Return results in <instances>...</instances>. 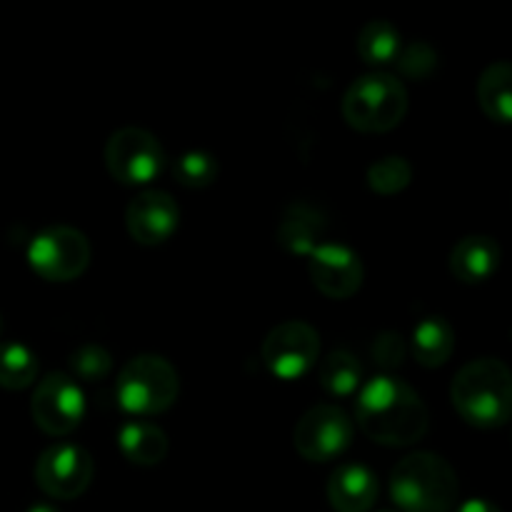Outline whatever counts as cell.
<instances>
[{"instance_id": "6da1fadb", "label": "cell", "mask_w": 512, "mask_h": 512, "mask_svg": "<svg viewBox=\"0 0 512 512\" xmlns=\"http://www.w3.org/2000/svg\"><path fill=\"white\" fill-rule=\"evenodd\" d=\"M355 420L373 443L408 448L428 433L430 415L418 390L393 375L368 380L358 393Z\"/></svg>"}, {"instance_id": "7a4b0ae2", "label": "cell", "mask_w": 512, "mask_h": 512, "mask_svg": "<svg viewBox=\"0 0 512 512\" xmlns=\"http://www.w3.org/2000/svg\"><path fill=\"white\" fill-rule=\"evenodd\" d=\"M450 400L465 423L475 428H503L512 413V375L498 358H478L463 365L450 385Z\"/></svg>"}, {"instance_id": "3957f363", "label": "cell", "mask_w": 512, "mask_h": 512, "mask_svg": "<svg viewBox=\"0 0 512 512\" xmlns=\"http://www.w3.org/2000/svg\"><path fill=\"white\" fill-rule=\"evenodd\" d=\"M390 498L400 512H453L458 475L438 453H410L390 473Z\"/></svg>"}, {"instance_id": "277c9868", "label": "cell", "mask_w": 512, "mask_h": 512, "mask_svg": "<svg viewBox=\"0 0 512 512\" xmlns=\"http://www.w3.org/2000/svg\"><path fill=\"white\" fill-rule=\"evenodd\" d=\"M180 378L163 355L143 353L130 358L115 380V398L125 413L135 418L160 415L178 400Z\"/></svg>"}, {"instance_id": "5b68a950", "label": "cell", "mask_w": 512, "mask_h": 512, "mask_svg": "<svg viewBox=\"0 0 512 512\" xmlns=\"http://www.w3.org/2000/svg\"><path fill=\"white\" fill-rule=\"evenodd\" d=\"M408 113V90L395 75L368 73L343 95V118L360 133H388Z\"/></svg>"}, {"instance_id": "8992f818", "label": "cell", "mask_w": 512, "mask_h": 512, "mask_svg": "<svg viewBox=\"0 0 512 512\" xmlns=\"http://www.w3.org/2000/svg\"><path fill=\"white\" fill-rule=\"evenodd\" d=\"M93 248L90 240L70 225L43 228L28 245V265L50 283H70L88 270Z\"/></svg>"}, {"instance_id": "52a82bcc", "label": "cell", "mask_w": 512, "mask_h": 512, "mask_svg": "<svg viewBox=\"0 0 512 512\" xmlns=\"http://www.w3.org/2000/svg\"><path fill=\"white\" fill-rule=\"evenodd\" d=\"M105 168L123 185H148L165 168V150L143 128H120L105 143Z\"/></svg>"}, {"instance_id": "ba28073f", "label": "cell", "mask_w": 512, "mask_h": 512, "mask_svg": "<svg viewBox=\"0 0 512 512\" xmlns=\"http://www.w3.org/2000/svg\"><path fill=\"white\" fill-rule=\"evenodd\" d=\"M353 420L340 405H313L293 430V445L308 463H330L353 445Z\"/></svg>"}, {"instance_id": "9c48e42d", "label": "cell", "mask_w": 512, "mask_h": 512, "mask_svg": "<svg viewBox=\"0 0 512 512\" xmlns=\"http://www.w3.org/2000/svg\"><path fill=\"white\" fill-rule=\"evenodd\" d=\"M320 335L303 320H285L275 325L263 343V363L270 373L285 383L305 378L318 363Z\"/></svg>"}, {"instance_id": "30bf717a", "label": "cell", "mask_w": 512, "mask_h": 512, "mask_svg": "<svg viewBox=\"0 0 512 512\" xmlns=\"http://www.w3.org/2000/svg\"><path fill=\"white\" fill-rule=\"evenodd\" d=\"M30 415L45 435L63 438L73 433L85 415V395L68 373H50L35 385Z\"/></svg>"}, {"instance_id": "8fae6325", "label": "cell", "mask_w": 512, "mask_h": 512, "mask_svg": "<svg viewBox=\"0 0 512 512\" xmlns=\"http://www.w3.org/2000/svg\"><path fill=\"white\" fill-rule=\"evenodd\" d=\"M95 475L93 455L75 443H55L35 463V483L48 498L75 500L90 488Z\"/></svg>"}, {"instance_id": "7c38bea8", "label": "cell", "mask_w": 512, "mask_h": 512, "mask_svg": "<svg viewBox=\"0 0 512 512\" xmlns=\"http://www.w3.org/2000/svg\"><path fill=\"white\" fill-rule=\"evenodd\" d=\"M308 273L315 288L330 300L353 298L365 278L360 255L343 243H320L308 255Z\"/></svg>"}, {"instance_id": "4fadbf2b", "label": "cell", "mask_w": 512, "mask_h": 512, "mask_svg": "<svg viewBox=\"0 0 512 512\" xmlns=\"http://www.w3.org/2000/svg\"><path fill=\"white\" fill-rule=\"evenodd\" d=\"M180 208L165 190H143L125 208V228L140 245H163L175 235Z\"/></svg>"}, {"instance_id": "5bb4252c", "label": "cell", "mask_w": 512, "mask_h": 512, "mask_svg": "<svg viewBox=\"0 0 512 512\" xmlns=\"http://www.w3.org/2000/svg\"><path fill=\"white\" fill-rule=\"evenodd\" d=\"M378 500V478L363 463H343L328 480V503L335 512H368Z\"/></svg>"}, {"instance_id": "9a60e30c", "label": "cell", "mask_w": 512, "mask_h": 512, "mask_svg": "<svg viewBox=\"0 0 512 512\" xmlns=\"http://www.w3.org/2000/svg\"><path fill=\"white\" fill-rule=\"evenodd\" d=\"M500 265V245L488 235H468L450 250V273L465 285L485 283Z\"/></svg>"}, {"instance_id": "2e32d148", "label": "cell", "mask_w": 512, "mask_h": 512, "mask_svg": "<svg viewBox=\"0 0 512 512\" xmlns=\"http://www.w3.org/2000/svg\"><path fill=\"white\" fill-rule=\"evenodd\" d=\"M325 235V218L308 203H295L285 210L278 225V243L293 255H310Z\"/></svg>"}, {"instance_id": "e0dca14e", "label": "cell", "mask_w": 512, "mask_h": 512, "mask_svg": "<svg viewBox=\"0 0 512 512\" xmlns=\"http://www.w3.org/2000/svg\"><path fill=\"white\" fill-rule=\"evenodd\" d=\"M120 453L125 460L140 468L158 465L168 455V435L148 420H130L118 433Z\"/></svg>"}, {"instance_id": "ac0fdd59", "label": "cell", "mask_w": 512, "mask_h": 512, "mask_svg": "<svg viewBox=\"0 0 512 512\" xmlns=\"http://www.w3.org/2000/svg\"><path fill=\"white\" fill-rule=\"evenodd\" d=\"M455 350V330L440 315L420 320L413 330V355L423 368H440Z\"/></svg>"}, {"instance_id": "d6986e66", "label": "cell", "mask_w": 512, "mask_h": 512, "mask_svg": "<svg viewBox=\"0 0 512 512\" xmlns=\"http://www.w3.org/2000/svg\"><path fill=\"white\" fill-rule=\"evenodd\" d=\"M512 68L508 60L488 65L478 80V103L490 120L508 125L512 118V93H510Z\"/></svg>"}, {"instance_id": "ffe728a7", "label": "cell", "mask_w": 512, "mask_h": 512, "mask_svg": "<svg viewBox=\"0 0 512 512\" xmlns=\"http://www.w3.org/2000/svg\"><path fill=\"white\" fill-rule=\"evenodd\" d=\"M318 380L330 398H350L363 383V365L350 350L335 348L320 363Z\"/></svg>"}, {"instance_id": "44dd1931", "label": "cell", "mask_w": 512, "mask_h": 512, "mask_svg": "<svg viewBox=\"0 0 512 512\" xmlns=\"http://www.w3.org/2000/svg\"><path fill=\"white\" fill-rule=\"evenodd\" d=\"M38 378V358L18 340H0V388L25 390Z\"/></svg>"}, {"instance_id": "7402d4cb", "label": "cell", "mask_w": 512, "mask_h": 512, "mask_svg": "<svg viewBox=\"0 0 512 512\" xmlns=\"http://www.w3.org/2000/svg\"><path fill=\"white\" fill-rule=\"evenodd\" d=\"M403 43L390 20H370L358 35V53L368 65H388L398 60Z\"/></svg>"}, {"instance_id": "603a6c76", "label": "cell", "mask_w": 512, "mask_h": 512, "mask_svg": "<svg viewBox=\"0 0 512 512\" xmlns=\"http://www.w3.org/2000/svg\"><path fill=\"white\" fill-rule=\"evenodd\" d=\"M368 188L378 195H398L413 183V165L400 155H385L368 168Z\"/></svg>"}, {"instance_id": "cb8c5ba5", "label": "cell", "mask_w": 512, "mask_h": 512, "mask_svg": "<svg viewBox=\"0 0 512 512\" xmlns=\"http://www.w3.org/2000/svg\"><path fill=\"white\" fill-rule=\"evenodd\" d=\"M70 378L75 383H100L113 370V358L108 350L98 343H85L75 348L68 358Z\"/></svg>"}, {"instance_id": "d4e9b609", "label": "cell", "mask_w": 512, "mask_h": 512, "mask_svg": "<svg viewBox=\"0 0 512 512\" xmlns=\"http://www.w3.org/2000/svg\"><path fill=\"white\" fill-rule=\"evenodd\" d=\"M173 175L185 188H208L218 178V160L205 150H188L173 163Z\"/></svg>"}, {"instance_id": "484cf974", "label": "cell", "mask_w": 512, "mask_h": 512, "mask_svg": "<svg viewBox=\"0 0 512 512\" xmlns=\"http://www.w3.org/2000/svg\"><path fill=\"white\" fill-rule=\"evenodd\" d=\"M398 65L400 73H403L405 78L425 80L435 73V68H438V53H435L433 45L425 43V40H415L408 48L400 50Z\"/></svg>"}, {"instance_id": "4316f807", "label": "cell", "mask_w": 512, "mask_h": 512, "mask_svg": "<svg viewBox=\"0 0 512 512\" xmlns=\"http://www.w3.org/2000/svg\"><path fill=\"white\" fill-rule=\"evenodd\" d=\"M373 358L383 370L400 368L405 360V340L398 333H380L373 343Z\"/></svg>"}, {"instance_id": "83f0119b", "label": "cell", "mask_w": 512, "mask_h": 512, "mask_svg": "<svg viewBox=\"0 0 512 512\" xmlns=\"http://www.w3.org/2000/svg\"><path fill=\"white\" fill-rule=\"evenodd\" d=\"M453 512H500V508L483 498H473V500H465V503L458 505Z\"/></svg>"}, {"instance_id": "f1b7e54d", "label": "cell", "mask_w": 512, "mask_h": 512, "mask_svg": "<svg viewBox=\"0 0 512 512\" xmlns=\"http://www.w3.org/2000/svg\"><path fill=\"white\" fill-rule=\"evenodd\" d=\"M28 512H58V508H53V505L38 503V505H30Z\"/></svg>"}, {"instance_id": "f546056e", "label": "cell", "mask_w": 512, "mask_h": 512, "mask_svg": "<svg viewBox=\"0 0 512 512\" xmlns=\"http://www.w3.org/2000/svg\"><path fill=\"white\" fill-rule=\"evenodd\" d=\"M0 338H3V318H0Z\"/></svg>"}, {"instance_id": "4dcf8cb0", "label": "cell", "mask_w": 512, "mask_h": 512, "mask_svg": "<svg viewBox=\"0 0 512 512\" xmlns=\"http://www.w3.org/2000/svg\"><path fill=\"white\" fill-rule=\"evenodd\" d=\"M383 512H390V510H383Z\"/></svg>"}]
</instances>
